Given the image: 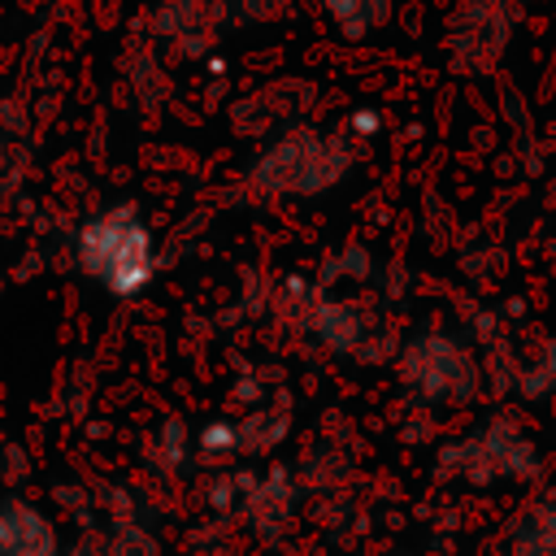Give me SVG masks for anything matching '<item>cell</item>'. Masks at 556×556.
Here are the masks:
<instances>
[{
    "mask_svg": "<svg viewBox=\"0 0 556 556\" xmlns=\"http://www.w3.org/2000/svg\"><path fill=\"white\" fill-rule=\"evenodd\" d=\"M343 152L326 143L321 135H287L278 139L256 165H252V187L265 195H317L343 174Z\"/></svg>",
    "mask_w": 556,
    "mask_h": 556,
    "instance_id": "obj_2",
    "label": "cell"
},
{
    "mask_svg": "<svg viewBox=\"0 0 556 556\" xmlns=\"http://www.w3.org/2000/svg\"><path fill=\"white\" fill-rule=\"evenodd\" d=\"M287 426H291V417H287V408H256V413H248L243 421H239V430H243V452H269V447H278L282 439H287Z\"/></svg>",
    "mask_w": 556,
    "mask_h": 556,
    "instance_id": "obj_7",
    "label": "cell"
},
{
    "mask_svg": "<svg viewBox=\"0 0 556 556\" xmlns=\"http://www.w3.org/2000/svg\"><path fill=\"white\" fill-rule=\"evenodd\" d=\"M0 556H4V552H0Z\"/></svg>",
    "mask_w": 556,
    "mask_h": 556,
    "instance_id": "obj_11",
    "label": "cell"
},
{
    "mask_svg": "<svg viewBox=\"0 0 556 556\" xmlns=\"http://www.w3.org/2000/svg\"><path fill=\"white\" fill-rule=\"evenodd\" d=\"M187 452H195V447H187V426H182V421H165V426H161V439H156L152 460H156V465H165V469H182Z\"/></svg>",
    "mask_w": 556,
    "mask_h": 556,
    "instance_id": "obj_10",
    "label": "cell"
},
{
    "mask_svg": "<svg viewBox=\"0 0 556 556\" xmlns=\"http://www.w3.org/2000/svg\"><path fill=\"white\" fill-rule=\"evenodd\" d=\"M517 556H556V517H552V508L534 513L530 526L517 534Z\"/></svg>",
    "mask_w": 556,
    "mask_h": 556,
    "instance_id": "obj_9",
    "label": "cell"
},
{
    "mask_svg": "<svg viewBox=\"0 0 556 556\" xmlns=\"http://www.w3.org/2000/svg\"><path fill=\"white\" fill-rule=\"evenodd\" d=\"M400 378L426 400H456V395L473 391V365H469L465 348L443 334L413 339L400 356Z\"/></svg>",
    "mask_w": 556,
    "mask_h": 556,
    "instance_id": "obj_3",
    "label": "cell"
},
{
    "mask_svg": "<svg viewBox=\"0 0 556 556\" xmlns=\"http://www.w3.org/2000/svg\"><path fill=\"white\" fill-rule=\"evenodd\" d=\"M74 265L113 300H135L156 278V243L135 204L87 217L74 235Z\"/></svg>",
    "mask_w": 556,
    "mask_h": 556,
    "instance_id": "obj_1",
    "label": "cell"
},
{
    "mask_svg": "<svg viewBox=\"0 0 556 556\" xmlns=\"http://www.w3.org/2000/svg\"><path fill=\"white\" fill-rule=\"evenodd\" d=\"M195 452H200V460H208V465L239 456V452H243V430H239V421H235V417L208 421V426L195 434Z\"/></svg>",
    "mask_w": 556,
    "mask_h": 556,
    "instance_id": "obj_8",
    "label": "cell"
},
{
    "mask_svg": "<svg viewBox=\"0 0 556 556\" xmlns=\"http://www.w3.org/2000/svg\"><path fill=\"white\" fill-rule=\"evenodd\" d=\"M295 478L287 469H269V473H243V521L261 534V539H278L287 530V521L295 517Z\"/></svg>",
    "mask_w": 556,
    "mask_h": 556,
    "instance_id": "obj_4",
    "label": "cell"
},
{
    "mask_svg": "<svg viewBox=\"0 0 556 556\" xmlns=\"http://www.w3.org/2000/svg\"><path fill=\"white\" fill-rule=\"evenodd\" d=\"M0 552L4 556H61L56 526L26 500H0Z\"/></svg>",
    "mask_w": 556,
    "mask_h": 556,
    "instance_id": "obj_6",
    "label": "cell"
},
{
    "mask_svg": "<svg viewBox=\"0 0 556 556\" xmlns=\"http://www.w3.org/2000/svg\"><path fill=\"white\" fill-rule=\"evenodd\" d=\"M304 330L321 343V348H330V352H361L365 343H369V317H365V308L361 304H348V300H334V295H317L313 300V308H308V317H304Z\"/></svg>",
    "mask_w": 556,
    "mask_h": 556,
    "instance_id": "obj_5",
    "label": "cell"
}]
</instances>
